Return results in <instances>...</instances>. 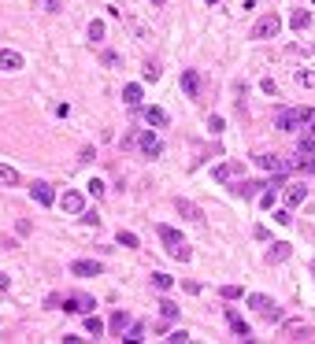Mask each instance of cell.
I'll use <instances>...</instances> for the list:
<instances>
[{
	"label": "cell",
	"instance_id": "cell-23",
	"mask_svg": "<svg viewBox=\"0 0 315 344\" xmlns=\"http://www.w3.org/2000/svg\"><path fill=\"white\" fill-rule=\"evenodd\" d=\"M0 185H19V170L0 163Z\"/></svg>",
	"mask_w": 315,
	"mask_h": 344
},
{
	"label": "cell",
	"instance_id": "cell-39",
	"mask_svg": "<svg viewBox=\"0 0 315 344\" xmlns=\"http://www.w3.org/2000/svg\"><path fill=\"white\" fill-rule=\"evenodd\" d=\"M260 208H275V189H271V193H263V196H260Z\"/></svg>",
	"mask_w": 315,
	"mask_h": 344
},
{
	"label": "cell",
	"instance_id": "cell-15",
	"mask_svg": "<svg viewBox=\"0 0 315 344\" xmlns=\"http://www.w3.org/2000/svg\"><path fill=\"white\" fill-rule=\"evenodd\" d=\"M297 155H315V122L308 126V133L301 137V145H297Z\"/></svg>",
	"mask_w": 315,
	"mask_h": 344
},
{
	"label": "cell",
	"instance_id": "cell-44",
	"mask_svg": "<svg viewBox=\"0 0 315 344\" xmlns=\"http://www.w3.org/2000/svg\"><path fill=\"white\" fill-rule=\"evenodd\" d=\"M0 289H8V278H4V274H0Z\"/></svg>",
	"mask_w": 315,
	"mask_h": 344
},
{
	"label": "cell",
	"instance_id": "cell-26",
	"mask_svg": "<svg viewBox=\"0 0 315 344\" xmlns=\"http://www.w3.org/2000/svg\"><path fill=\"white\" fill-rule=\"evenodd\" d=\"M260 189H267V185H263V181H245V185H241V189H238V193H241L245 200H252V196H256Z\"/></svg>",
	"mask_w": 315,
	"mask_h": 344
},
{
	"label": "cell",
	"instance_id": "cell-11",
	"mask_svg": "<svg viewBox=\"0 0 315 344\" xmlns=\"http://www.w3.org/2000/svg\"><path fill=\"white\" fill-rule=\"evenodd\" d=\"M71 274H78V278H97V274H100V263H97V259H78V263H71Z\"/></svg>",
	"mask_w": 315,
	"mask_h": 344
},
{
	"label": "cell",
	"instance_id": "cell-42",
	"mask_svg": "<svg viewBox=\"0 0 315 344\" xmlns=\"http://www.w3.org/2000/svg\"><path fill=\"white\" fill-rule=\"evenodd\" d=\"M89 193L93 196H104V181H89Z\"/></svg>",
	"mask_w": 315,
	"mask_h": 344
},
{
	"label": "cell",
	"instance_id": "cell-9",
	"mask_svg": "<svg viewBox=\"0 0 315 344\" xmlns=\"http://www.w3.org/2000/svg\"><path fill=\"white\" fill-rule=\"evenodd\" d=\"M226 322H230V330L238 333L241 340H252V337H248V333H252V330H248V322H245V318H241V315H238L234 307H226Z\"/></svg>",
	"mask_w": 315,
	"mask_h": 344
},
{
	"label": "cell",
	"instance_id": "cell-46",
	"mask_svg": "<svg viewBox=\"0 0 315 344\" xmlns=\"http://www.w3.org/2000/svg\"><path fill=\"white\" fill-rule=\"evenodd\" d=\"M208 4H215V0H208Z\"/></svg>",
	"mask_w": 315,
	"mask_h": 344
},
{
	"label": "cell",
	"instance_id": "cell-43",
	"mask_svg": "<svg viewBox=\"0 0 315 344\" xmlns=\"http://www.w3.org/2000/svg\"><path fill=\"white\" fill-rule=\"evenodd\" d=\"M37 4H41L45 11H59V4H56V0H37Z\"/></svg>",
	"mask_w": 315,
	"mask_h": 344
},
{
	"label": "cell",
	"instance_id": "cell-21",
	"mask_svg": "<svg viewBox=\"0 0 315 344\" xmlns=\"http://www.w3.org/2000/svg\"><path fill=\"white\" fill-rule=\"evenodd\" d=\"M108 326H112V333H119V337H122V330L130 326V315H126V311H115V315H112V322H108Z\"/></svg>",
	"mask_w": 315,
	"mask_h": 344
},
{
	"label": "cell",
	"instance_id": "cell-37",
	"mask_svg": "<svg viewBox=\"0 0 315 344\" xmlns=\"http://www.w3.org/2000/svg\"><path fill=\"white\" fill-rule=\"evenodd\" d=\"M208 130H212V133H223V119L212 115V119H208Z\"/></svg>",
	"mask_w": 315,
	"mask_h": 344
},
{
	"label": "cell",
	"instance_id": "cell-1",
	"mask_svg": "<svg viewBox=\"0 0 315 344\" xmlns=\"http://www.w3.org/2000/svg\"><path fill=\"white\" fill-rule=\"evenodd\" d=\"M315 122V107H286V111H278L275 115V126L282 133H297V130H304Z\"/></svg>",
	"mask_w": 315,
	"mask_h": 344
},
{
	"label": "cell",
	"instance_id": "cell-5",
	"mask_svg": "<svg viewBox=\"0 0 315 344\" xmlns=\"http://www.w3.org/2000/svg\"><path fill=\"white\" fill-rule=\"evenodd\" d=\"M241 159H226V163H219L215 170H212V178L215 181H234V178H241Z\"/></svg>",
	"mask_w": 315,
	"mask_h": 344
},
{
	"label": "cell",
	"instance_id": "cell-45",
	"mask_svg": "<svg viewBox=\"0 0 315 344\" xmlns=\"http://www.w3.org/2000/svg\"><path fill=\"white\" fill-rule=\"evenodd\" d=\"M156 4H163V0H156Z\"/></svg>",
	"mask_w": 315,
	"mask_h": 344
},
{
	"label": "cell",
	"instance_id": "cell-3",
	"mask_svg": "<svg viewBox=\"0 0 315 344\" xmlns=\"http://www.w3.org/2000/svg\"><path fill=\"white\" fill-rule=\"evenodd\" d=\"M278 30H282V19H278L275 11H267V15H260V19H256V26H252V37L267 41V37H275Z\"/></svg>",
	"mask_w": 315,
	"mask_h": 344
},
{
	"label": "cell",
	"instance_id": "cell-27",
	"mask_svg": "<svg viewBox=\"0 0 315 344\" xmlns=\"http://www.w3.org/2000/svg\"><path fill=\"white\" fill-rule=\"evenodd\" d=\"M297 170H308V174H315V155H297V163H289Z\"/></svg>",
	"mask_w": 315,
	"mask_h": 344
},
{
	"label": "cell",
	"instance_id": "cell-7",
	"mask_svg": "<svg viewBox=\"0 0 315 344\" xmlns=\"http://www.w3.org/2000/svg\"><path fill=\"white\" fill-rule=\"evenodd\" d=\"M282 337H289V340H308L311 330H308L301 318H289V322H282Z\"/></svg>",
	"mask_w": 315,
	"mask_h": 344
},
{
	"label": "cell",
	"instance_id": "cell-35",
	"mask_svg": "<svg viewBox=\"0 0 315 344\" xmlns=\"http://www.w3.org/2000/svg\"><path fill=\"white\" fill-rule=\"evenodd\" d=\"M241 296V285H223V300H238Z\"/></svg>",
	"mask_w": 315,
	"mask_h": 344
},
{
	"label": "cell",
	"instance_id": "cell-24",
	"mask_svg": "<svg viewBox=\"0 0 315 344\" xmlns=\"http://www.w3.org/2000/svg\"><path fill=\"white\" fill-rule=\"evenodd\" d=\"M248 307H252V311H267V307H271V296L252 292V296H248Z\"/></svg>",
	"mask_w": 315,
	"mask_h": 344
},
{
	"label": "cell",
	"instance_id": "cell-20",
	"mask_svg": "<svg viewBox=\"0 0 315 344\" xmlns=\"http://www.w3.org/2000/svg\"><path fill=\"white\" fill-rule=\"evenodd\" d=\"M86 333H89V337H104V322L93 315V311L86 315Z\"/></svg>",
	"mask_w": 315,
	"mask_h": 344
},
{
	"label": "cell",
	"instance_id": "cell-41",
	"mask_svg": "<svg viewBox=\"0 0 315 344\" xmlns=\"http://www.w3.org/2000/svg\"><path fill=\"white\" fill-rule=\"evenodd\" d=\"M275 222H278V226H289L293 218H289V211H278V215H275Z\"/></svg>",
	"mask_w": 315,
	"mask_h": 344
},
{
	"label": "cell",
	"instance_id": "cell-17",
	"mask_svg": "<svg viewBox=\"0 0 315 344\" xmlns=\"http://www.w3.org/2000/svg\"><path fill=\"white\" fill-rule=\"evenodd\" d=\"M175 208H178V211H182L185 218H193V222H204L200 208H197V204H189V200H182V196H178V200H175Z\"/></svg>",
	"mask_w": 315,
	"mask_h": 344
},
{
	"label": "cell",
	"instance_id": "cell-22",
	"mask_svg": "<svg viewBox=\"0 0 315 344\" xmlns=\"http://www.w3.org/2000/svg\"><path fill=\"white\" fill-rule=\"evenodd\" d=\"M289 26H293V30H308V26H311V15H308V11H293V15H289Z\"/></svg>",
	"mask_w": 315,
	"mask_h": 344
},
{
	"label": "cell",
	"instance_id": "cell-12",
	"mask_svg": "<svg viewBox=\"0 0 315 344\" xmlns=\"http://www.w3.org/2000/svg\"><path fill=\"white\" fill-rule=\"evenodd\" d=\"M260 167H263V170H271V174H278V178L289 170V163H282L278 155H260Z\"/></svg>",
	"mask_w": 315,
	"mask_h": 344
},
{
	"label": "cell",
	"instance_id": "cell-6",
	"mask_svg": "<svg viewBox=\"0 0 315 344\" xmlns=\"http://www.w3.org/2000/svg\"><path fill=\"white\" fill-rule=\"evenodd\" d=\"M30 196H34L41 208H52V204H56V193H52L49 181H34V185H30Z\"/></svg>",
	"mask_w": 315,
	"mask_h": 344
},
{
	"label": "cell",
	"instance_id": "cell-40",
	"mask_svg": "<svg viewBox=\"0 0 315 344\" xmlns=\"http://www.w3.org/2000/svg\"><path fill=\"white\" fill-rule=\"evenodd\" d=\"M82 222H89V226H97L100 218H97V211H82Z\"/></svg>",
	"mask_w": 315,
	"mask_h": 344
},
{
	"label": "cell",
	"instance_id": "cell-32",
	"mask_svg": "<svg viewBox=\"0 0 315 344\" xmlns=\"http://www.w3.org/2000/svg\"><path fill=\"white\" fill-rule=\"evenodd\" d=\"M160 311H163V318H171V322L178 318V304H171V300H163V304H160Z\"/></svg>",
	"mask_w": 315,
	"mask_h": 344
},
{
	"label": "cell",
	"instance_id": "cell-19",
	"mask_svg": "<svg viewBox=\"0 0 315 344\" xmlns=\"http://www.w3.org/2000/svg\"><path fill=\"white\" fill-rule=\"evenodd\" d=\"M304 200H308V185H293V189L286 193V204H289V208L304 204Z\"/></svg>",
	"mask_w": 315,
	"mask_h": 344
},
{
	"label": "cell",
	"instance_id": "cell-30",
	"mask_svg": "<svg viewBox=\"0 0 315 344\" xmlns=\"http://www.w3.org/2000/svg\"><path fill=\"white\" fill-rule=\"evenodd\" d=\"M119 244H122V248H137V233H130V230H119Z\"/></svg>",
	"mask_w": 315,
	"mask_h": 344
},
{
	"label": "cell",
	"instance_id": "cell-16",
	"mask_svg": "<svg viewBox=\"0 0 315 344\" xmlns=\"http://www.w3.org/2000/svg\"><path fill=\"white\" fill-rule=\"evenodd\" d=\"M182 89L189 93V97H197L200 93V74L197 71H182Z\"/></svg>",
	"mask_w": 315,
	"mask_h": 344
},
{
	"label": "cell",
	"instance_id": "cell-28",
	"mask_svg": "<svg viewBox=\"0 0 315 344\" xmlns=\"http://www.w3.org/2000/svg\"><path fill=\"white\" fill-rule=\"evenodd\" d=\"M141 337H145V326H141V322H130V326H126V337H122V340H141Z\"/></svg>",
	"mask_w": 315,
	"mask_h": 344
},
{
	"label": "cell",
	"instance_id": "cell-8",
	"mask_svg": "<svg viewBox=\"0 0 315 344\" xmlns=\"http://www.w3.org/2000/svg\"><path fill=\"white\" fill-rule=\"evenodd\" d=\"M137 145H141V152H145L149 159H156V155L163 152V145H160V137H156L152 130H145V133H141V137H137Z\"/></svg>",
	"mask_w": 315,
	"mask_h": 344
},
{
	"label": "cell",
	"instance_id": "cell-38",
	"mask_svg": "<svg viewBox=\"0 0 315 344\" xmlns=\"http://www.w3.org/2000/svg\"><path fill=\"white\" fill-rule=\"evenodd\" d=\"M156 78H160V67L149 63V67H145V82H156Z\"/></svg>",
	"mask_w": 315,
	"mask_h": 344
},
{
	"label": "cell",
	"instance_id": "cell-13",
	"mask_svg": "<svg viewBox=\"0 0 315 344\" xmlns=\"http://www.w3.org/2000/svg\"><path fill=\"white\" fill-rule=\"evenodd\" d=\"M0 71H23V56L4 49V52H0Z\"/></svg>",
	"mask_w": 315,
	"mask_h": 344
},
{
	"label": "cell",
	"instance_id": "cell-31",
	"mask_svg": "<svg viewBox=\"0 0 315 344\" xmlns=\"http://www.w3.org/2000/svg\"><path fill=\"white\" fill-rule=\"evenodd\" d=\"M297 85H304V89H315V74H311V71H297Z\"/></svg>",
	"mask_w": 315,
	"mask_h": 344
},
{
	"label": "cell",
	"instance_id": "cell-29",
	"mask_svg": "<svg viewBox=\"0 0 315 344\" xmlns=\"http://www.w3.org/2000/svg\"><path fill=\"white\" fill-rule=\"evenodd\" d=\"M122 100L126 104H141V85H126L122 89Z\"/></svg>",
	"mask_w": 315,
	"mask_h": 344
},
{
	"label": "cell",
	"instance_id": "cell-2",
	"mask_svg": "<svg viewBox=\"0 0 315 344\" xmlns=\"http://www.w3.org/2000/svg\"><path fill=\"white\" fill-rule=\"evenodd\" d=\"M156 233H160V241L167 244V252H171V259H178V263H185L189 259V244H185V237L175 230V226H156Z\"/></svg>",
	"mask_w": 315,
	"mask_h": 344
},
{
	"label": "cell",
	"instance_id": "cell-48",
	"mask_svg": "<svg viewBox=\"0 0 315 344\" xmlns=\"http://www.w3.org/2000/svg\"><path fill=\"white\" fill-rule=\"evenodd\" d=\"M311 4H315V0H311Z\"/></svg>",
	"mask_w": 315,
	"mask_h": 344
},
{
	"label": "cell",
	"instance_id": "cell-47",
	"mask_svg": "<svg viewBox=\"0 0 315 344\" xmlns=\"http://www.w3.org/2000/svg\"><path fill=\"white\" fill-rule=\"evenodd\" d=\"M311 270H315V263H311Z\"/></svg>",
	"mask_w": 315,
	"mask_h": 344
},
{
	"label": "cell",
	"instance_id": "cell-14",
	"mask_svg": "<svg viewBox=\"0 0 315 344\" xmlns=\"http://www.w3.org/2000/svg\"><path fill=\"white\" fill-rule=\"evenodd\" d=\"M289 256H293V248L286 241H278V244H271V252H267V263H286Z\"/></svg>",
	"mask_w": 315,
	"mask_h": 344
},
{
	"label": "cell",
	"instance_id": "cell-36",
	"mask_svg": "<svg viewBox=\"0 0 315 344\" xmlns=\"http://www.w3.org/2000/svg\"><path fill=\"white\" fill-rule=\"evenodd\" d=\"M167 340H171V344H185L189 333H185V330H175V333H167Z\"/></svg>",
	"mask_w": 315,
	"mask_h": 344
},
{
	"label": "cell",
	"instance_id": "cell-33",
	"mask_svg": "<svg viewBox=\"0 0 315 344\" xmlns=\"http://www.w3.org/2000/svg\"><path fill=\"white\" fill-rule=\"evenodd\" d=\"M260 315H263L267 322H282V311H278L275 304H271V307H267V311H260Z\"/></svg>",
	"mask_w": 315,
	"mask_h": 344
},
{
	"label": "cell",
	"instance_id": "cell-4",
	"mask_svg": "<svg viewBox=\"0 0 315 344\" xmlns=\"http://www.w3.org/2000/svg\"><path fill=\"white\" fill-rule=\"evenodd\" d=\"M93 307L97 304H93V296H86V292H74V296L63 300V311H71V315H89Z\"/></svg>",
	"mask_w": 315,
	"mask_h": 344
},
{
	"label": "cell",
	"instance_id": "cell-18",
	"mask_svg": "<svg viewBox=\"0 0 315 344\" xmlns=\"http://www.w3.org/2000/svg\"><path fill=\"white\" fill-rule=\"evenodd\" d=\"M145 122L149 126H167V111L163 107H145Z\"/></svg>",
	"mask_w": 315,
	"mask_h": 344
},
{
	"label": "cell",
	"instance_id": "cell-25",
	"mask_svg": "<svg viewBox=\"0 0 315 344\" xmlns=\"http://www.w3.org/2000/svg\"><path fill=\"white\" fill-rule=\"evenodd\" d=\"M152 285L160 289V292H167L171 285H175V278H171V274H163V270H160V274H152Z\"/></svg>",
	"mask_w": 315,
	"mask_h": 344
},
{
	"label": "cell",
	"instance_id": "cell-10",
	"mask_svg": "<svg viewBox=\"0 0 315 344\" xmlns=\"http://www.w3.org/2000/svg\"><path fill=\"white\" fill-rule=\"evenodd\" d=\"M59 204H63V211H67V215H82V211H86V196H82V193H63Z\"/></svg>",
	"mask_w": 315,
	"mask_h": 344
},
{
	"label": "cell",
	"instance_id": "cell-34",
	"mask_svg": "<svg viewBox=\"0 0 315 344\" xmlns=\"http://www.w3.org/2000/svg\"><path fill=\"white\" fill-rule=\"evenodd\" d=\"M104 37V22H89V41H100Z\"/></svg>",
	"mask_w": 315,
	"mask_h": 344
}]
</instances>
